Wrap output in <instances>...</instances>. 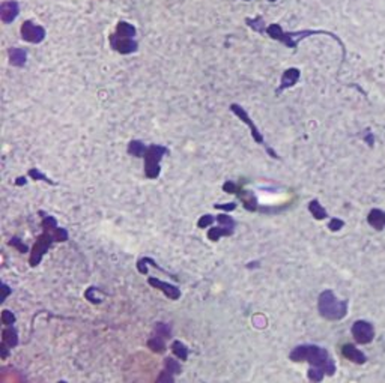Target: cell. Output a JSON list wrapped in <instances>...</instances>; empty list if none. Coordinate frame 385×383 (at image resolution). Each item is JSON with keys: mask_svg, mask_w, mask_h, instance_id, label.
Instances as JSON below:
<instances>
[{"mask_svg": "<svg viewBox=\"0 0 385 383\" xmlns=\"http://www.w3.org/2000/svg\"><path fill=\"white\" fill-rule=\"evenodd\" d=\"M289 358L293 362L307 361L309 364H312V367L321 368L322 371L328 376H333L336 373V364H334L333 358L329 356L328 351L319 346H313V344L298 346L290 351Z\"/></svg>", "mask_w": 385, "mask_h": 383, "instance_id": "1", "label": "cell"}, {"mask_svg": "<svg viewBox=\"0 0 385 383\" xmlns=\"http://www.w3.org/2000/svg\"><path fill=\"white\" fill-rule=\"evenodd\" d=\"M266 35H268L271 39H274V41H280V42H282V44H285L288 48H293V50L298 47L299 41H302V39H306V38H309V36H313V35H328V36L334 38V39L339 42V45L342 47V50H343V61H345V56H346L345 44L339 39V36H336L334 33L326 32V31H298V32H283V29H282V26H280V24L272 23V24H269V26L266 27Z\"/></svg>", "mask_w": 385, "mask_h": 383, "instance_id": "2", "label": "cell"}, {"mask_svg": "<svg viewBox=\"0 0 385 383\" xmlns=\"http://www.w3.org/2000/svg\"><path fill=\"white\" fill-rule=\"evenodd\" d=\"M58 221L54 217L51 215H47L44 220H42V228H44V233L36 239V244L33 247L32 254H31V264L32 266H36L39 264V261L42 260L44 254L48 251V248L51 247L53 242H56V238H54V231L58 228Z\"/></svg>", "mask_w": 385, "mask_h": 383, "instance_id": "3", "label": "cell"}, {"mask_svg": "<svg viewBox=\"0 0 385 383\" xmlns=\"http://www.w3.org/2000/svg\"><path fill=\"white\" fill-rule=\"evenodd\" d=\"M318 310L326 320H342L348 313V302L340 301L331 290H325L319 294Z\"/></svg>", "mask_w": 385, "mask_h": 383, "instance_id": "4", "label": "cell"}, {"mask_svg": "<svg viewBox=\"0 0 385 383\" xmlns=\"http://www.w3.org/2000/svg\"><path fill=\"white\" fill-rule=\"evenodd\" d=\"M230 111L233 113V114H236L238 116V119L241 121V122H244L249 129H250V132H252V137H253V140L256 141L257 144H260V146H263L265 148V151L268 152V155L271 157V158H274V160H280V157L266 144V141H265V137H263V134L260 132V129L257 128V125L253 122V119L249 116V113L245 111V108L244 107H241L239 104H230Z\"/></svg>", "mask_w": 385, "mask_h": 383, "instance_id": "5", "label": "cell"}, {"mask_svg": "<svg viewBox=\"0 0 385 383\" xmlns=\"http://www.w3.org/2000/svg\"><path fill=\"white\" fill-rule=\"evenodd\" d=\"M169 154V149L162 144H151L145 154V176L148 179H157L161 173L160 162Z\"/></svg>", "mask_w": 385, "mask_h": 383, "instance_id": "6", "label": "cell"}, {"mask_svg": "<svg viewBox=\"0 0 385 383\" xmlns=\"http://www.w3.org/2000/svg\"><path fill=\"white\" fill-rule=\"evenodd\" d=\"M352 335L356 343L369 344L375 338V328L372 323L366 320H356L352 325Z\"/></svg>", "mask_w": 385, "mask_h": 383, "instance_id": "7", "label": "cell"}, {"mask_svg": "<svg viewBox=\"0 0 385 383\" xmlns=\"http://www.w3.org/2000/svg\"><path fill=\"white\" fill-rule=\"evenodd\" d=\"M20 33H21L23 41L31 42V44H41L47 36L45 29L42 26H39V24H35L31 20H28V21H24L21 24Z\"/></svg>", "mask_w": 385, "mask_h": 383, "instance_id": "8", "label": "cell"}, {"mask_svg": "<svg viewBox=\"0 0 385 383\" xmlns=\"http://www.w3.org/2000/svg\"><path fill=\"white\" fill-rule=\"evenodd\" d=\"M108 42H110V47L119 53V54H131V53H135L137 48H139V44L135 39H129V38H119L116 36L115 33H112L108 36Z\"/></svg>", "mask_w": 385, "mask_h": 383, "instance_id": "9", "label": "cell"}, {"mask_svg": "<svg viewBox=\"0 0 385 383\" xmlns=\"http://www.w3.org/2000/svg\"><path fill=\"white\" fill-rule=\"evenodd\" d=\"M20 14V3L17 0H6L0 5V20L5 24H11Z\"/></svg>", "mask_w": 385, "mask_h": 383, "instance_id": "10", "label": "cell"}, {"mask_svg": "<svg viewBox=\"0 0 385 383\" xmlns=\"http://www.w3.org/2000/svg\"><path fill=\"white\" fill-rule=\"evenodd\" d=\"M299 77H301V71H299L298 68H289V69H286V71L283 72V75H282L280 86L277 87L276 95H282L283 91H286L289 87H293V86L298 83Z\"/></svg>", "mask_w": 385, "mask_h": 383, "instance_id": "11", "label": "cell"}, {"mask_svg": "<svg viewBox=\"0 0 385 383\" xmlns=\"http://www.w3.org/2000/svg\"><path fill=\"white\" fill-rule=\"evenodd\" d=\"M148 283H149L152 287L161 290V291H162L167 298H170L172 301H176V299H179V298H181V290L176 287V286H172V284L164 283V281L157 280V278H149V280H148Z\"/></svg>", "mask_w": 385, "mask_h": 383, "instance_id": "12", "label": "cell"}, {"mask_svg": "<svg viewBox=\"0 0 385 383\" xmlns=\"http://www.w3.org/2000/svg\"><path fill=\"white\" fill-rule=\"evenodd\" d=\"M236 195H238V198L241 200V203L244 204V208L247 209V211H250V212H256L259 211V201H257L256 195L253 194L252 191H247V190H244L242 187H241V190L236 192Z\"/></svg>", "mask_w": 385, "mask_h": 383, "instance_id": "13", "label": "cell"}, {"mask_svg": "<svg viewBox=\"0 0 385 383\" xmlns=\"http://www.w3.org/2000/svg\"><path fill=\"white\" fill-rule=\"evenodd\" d=\"M8 57H9V64L15 68H23L28 62V53L26 50L20 47H11L8 50Z\"/></svg>", "mask_w": 385, "mask_h": 383, "instance_id": "14", "label": "cell"}, {"mask_svg": "<svg viewBox=\"0 0 385 383\" xmlns=\"http://www.w3.org/2000/svg\"><path fill=\"white\" fill-rule=\"evenodd\" d=\"M342 355H343L346 359L355 362V364H364V362L367 361L366 355L361 350H358L352 344H345V346L342 347Z\"/></svg>", "mask_w": 385, "mask_h": 383, "instance_id": "15", "label": "cell"}, {"mask_svg": "<svg viewBox=\"0 0 385 383\" xmlns=\"http://www.w3.org/2000/svg\"><path fill=\"white\" fill-rule=\"evenodd\" d=\"M2 343H5L8 347H15L18 344V334L14 326H6L2 332Z\"/></svg>", "mask_w": 385, "mask_h": 383, "instance_id": "16", "label": "cell"}, {"mask_svg": "<svg viewBox=\"0 0 385 383\" xmlns=\"http://www.w3.org/2000/svg\"><path fill=\"white\" fill-rule=\"evenodd\" d=\"M135 27L132 24H129L128 21H119L118 26H116V31H115V35L119 36V38H129V39H134L135 36Z\"/></svg>", "mask_w": 385, "mask_h": 383, "instance_id": "17", "label": "cell"}, {"mask_svg": "<svg viewBox=\"0 0 385 383\" xmlns=\"http://www.w3.org/2000/svg\"><path fill=\"white\" fill-rule=\"evenodd\" d=\"M367 221L373 228L382 230V227L385 225V214L379 209H373V211H370V214L367 217Z\"/></svg>", "mask_w": 385, "mask_h": 383, "instance_id": "18", "label": "cell"}, {"mask_svg": "<svg viewBox=\"0 0 385 383\" xmlns=\"http://www.w3.org/2000/svg\"><path fill=\"white\" fill-rule=\"evenodd\" d=\"M148 151V146L142 140H131L128 143V154L135 158H143Z\"/></svg>", "mask_w": 385, "mask_h": 383, "instance_id": "19", "label": "cell"}, {"mask_svg": "<svg viewBox=\"0 0 385 383\" xmlns=\"http://www.w3.org/2000/svg\"><path fill=\"white\" fill-rule=\"evenodd\" d=\"M233 233V228H230V227H225V225H217V227H212V228H209V231H208V238H209V241H212V242H217L222 236H229V234H232Z\"/></svg>", "mask_w": 385, "mask_h": 383, "instance_id": "20", "label": "cell"}, {"mask_svg": "<svg viewBox=\"0 0 385 383\" xmlns=\"http://www.w3.org/2000/svg\"><path fill=\"white\" fill-rule=\"evenodd\" d=\"M245 24L257 33H266V27H268L265 26V20L262 15H257L255 18H245Z\"/></svg>", "mask_w": 385, "mask_h": 383, "instance_id": "21", "label": "cell"}, {"mask_svg": "<svg viewBox=\"0 0 385 383\" xmlns=\"http://www.w3.org/2000/svg\"><path fill=\"white\" fill-rule=\"evenodd\" d=\"M309 211H310V214H312L316 220H325V218L328 217L326 211L322 208V204L318 200H312V201L309 203Z\"/></svg>", "mask_w": 385, "mask_h": 383, "instance_id": "22", "label": "cell"}, {"mask_svg": "<svg viewBox=\"0 0 385 383\" xmlns=\"http://www.w3.org/2000/svg\"><path fill=\"white\" fill-rule=\"evenodd\" d=\"M148 347L155 353H164L166 351V343L164 338H160L157 335H152V338H149L148 341Z\"/></svg>", "mask_w": 385, "mask_h": 383, "instance_id": "23", "label": "cell"}, {"mask_svg": "<svg viewBox=\"0 0 385 383\" xmlns=\"http://www.w3.org/2000/svg\"><path fill=\"white\" fill-rule=\"evenodd\" d=\"M172 351H173L181 361H187V358H188V349H187V346H185L184 343H181V341H173V343H172Z\"/></svg>", "mask_w": 385, "mask_h": 383, "instance_id": "24", "label": "cell"}, {"mask_svg": "<svg viewBox=\"0 0 385 383\" xmlns=\"http://www.w3.org/2000/svg\"><path fill=\"white\" fill-rule=\"evenodd\" d=\"M164 370H167L172 374H179L181 373V365L178 364V361H175L173 358H167L164 359Z\"/></svg>", "mask_w": 385, "mask_h": 383, "instance_id": "25", "label": "cell"}, {"mask_svg": "<svg viewBox=\"0 0 385 383\" xmlns=\"http://www.w3.org/2000/svg\"><path fill=\"white\" fill-rule=\"evenodd\" d=\"M29 176L32 178L33 181H42V182H47V184L54 185V182H53L48 176H45L39 168H31V170H29Z\"/></svg>", "mask_w": 385, "mask_h": 383, "instance_id": "26", "label": "cell"}, {"mask_svg": "<svg viewBox=\"0 0 385 383\" xmlns=\"http://www.w3.org/2000/svg\"><path fill=\"white\" fill-rule=\"evenodd\" d=\"M154 335L160 337V338H167L170 337V326L166 325V323H157L155 325V329H154Z\"/></svg>", "mask_w": 385, "mask_h": 383, "instance_id": "27", "label": "cell"}, {"mask_svg": "<svg viewBox=\"0 0 385 383\" xmlns=\"http://www.w3.org/2000/svg\"><path fill=\"white\" fill-rule=\"evenodd\" d=\"M323 376H325V373L322 371L321 368H316V367H312V368L309 370V379H310V380H312V382H313V383L322 382Z\"/></svg>", "mask_w": 385, "mask_h": 383, "instance_id": "28", "label": "cell"}, {"mask_svg": "<svg viewBox=\"0 0 385 383\" xmlns=\"http://www.w3.org/2000/svg\"><path fill=\"white\" fill-rule=\"evenodd\" d=\"M217 218V223L220 224V225H225V227H230V228H235V220L230 217V215H227V214H220V215H217L215 217Z\"/></svg>", "mask_w": 385, "mask_h": 383, "instance_id": "29", "label": "cell"}, {"mask_svg": "<svg viewBox=\"0 0 385 383\" xmlns=\"http://www.w3.org/2000/svg\"><path fill=\"white\" fill-rule=\"evenodd\" d=\"M217 218L215 217H212V215H203V217H200V220L197 221V225H199V228H206V227H209L211 224L214 223Z\"/></svg>", "mask_w": 385, "mask_h": 383, "instance_id": "30", "label": "cell"}, {"mask_svg": "<svg viewBox=\"0 0 385 383\" xmlns=\"http://www.w3.org/2000/svg\"><path fill=\"white\" fill-rule=\"evenodd\" d=\"M223 190L227 194H236V192L241 190V187L238 185V184H235V182H232V181H226L225 184H223Z\"/></svg>", "mask_w": 385, "mask_h": 383, "instance_id": "31", "label": "cell"}, {"mask_svg": "<svg viewBox=\"0 0 385 383\" xmlns=\"http://www.w3.org/2000/svg\"><path fill=\"white\" fill-rule=\"evenodd\" d=\"M2 323L6 325V326H12V325L15 323V316H14L11 311L5 310V311L2 313Z\"/></svg>", "mask_w": 385, "mask_h": 383, "instance_id": "32", "label": "cell"}, {"mask_svg": "<svg viewBox=\"0 0 385 383\" xmlns=\"http://www.w3.org/2000/svg\"><path fill=\"white\" fill-rule=\"evenodd\" d=\"M157 383H175V379H173V374L169 373L167 370H162L157 379Z\"/></svg>", "mask_w": 385, "mask_h": 383, "instance_id": "33", "label": "cell"}, {"mask_svg": "<svg viewBox=\"0 0 385 383\" xmlns=\"http://www.w3.org/2000/svg\"><path fill=\"white\" fill-rule=\"evenodd\" d=\"M9 244H11L14 248H17L20 253H28V247H26V245H24V244H23L18 238H12Z\"/></svg>", "mask_w": 385, "mask_h": 383, "instance_id": "34", "label": "cell"}, {"mask_svg": "<svg viewBox=\"0 0 385 383\" xmlns=\"http://www.w3.org/2000/svg\"><path fill=\"white\" fill-rule=\"evenodd\" d=\"M343 225L345 223L342 221V220H339V218H333L329 224H328V228L331 230V231H339L340 228H343Z\"/></svg>", "mask_w": 385, "mask_h": 383, "instance_id": "35", "label": "cell"}, {"mask_svg": "<svg viewBox=\"0 0 385 383\" xmlns=\"http://www.w3.org/2000/svg\"><path fill=\"white\" fill-rule=\"evenodd\" d=\"M215 209H220V211H225V212H232L236 209V203L232 201V203H222V204H215L214 206Z\"/></svg>", "mask_w": 385, "mask_h": 383, "instance_id": "36", "label": "cell"}, {"mask_svg": "<svg viewBox=\"0 0 385 383\" xmlns=\"http://www.w3.org/2000/svg\"><path fill=\"white\" fill-rule=\"evenodd\" d=\"M2 291H3V294H2V302L9 296V293H11V288L8 287L6 284H2Z\"/></svg>", "mask_w": 385, "mask_h": 383, "instance_id": "37", "label": "cell"}, {"mask_svg": "<svg viewBox=\"0 0 385 383\" xmlns=\"http://www.w3.org/2000/svg\"><path fill=\"white\" fill-rule=\"evenodd\" d=\"M26 182H28V179H26L24 176H21V178H17V181H15V185L21 187V185H26Z\"/></svg>", "mask_w": 385, "mask_h": 383, "instance_id": "38", "label": "cell"}, {"mask_svg": "<svg viewBox=\"0 0 385 383\" xmlns=\"http://www.w3.org/2000/svg\"><path fill=\"white\" fill-rule=\"evenodd\" d=\"M268 2H277V0H268Z\"/></svg>", "mask_w": 385, "mask_h": 383, "instance_id": "39", "label": "cell"}, {"mask_svg": "<svg viewBox=\"0 0 385 383\" xmlns=\"http://www.w3.org/2000/svg\"><path fill=\"white\" fill-rule=\"evenodd\" d=\"M59 383H66V382H64V380H62V382H59Z\"/></svg>", "mask_w": 385, "mask_h": 383, "instance_id": "40", "label": "cell"}, {"mask_svg": "<svg viewBox=\"0 0 385 383\" xmlns=\"http://www.w3.org/2000/svg\"><path fill=\"white\" fill-rule=\"evenodd\" d=\"M245 2H249V0H245Z\"/></svg>", "mask_w": 385, "mask_h": 383, "instance_id": "41", "label": "cell"}]
</instances>
